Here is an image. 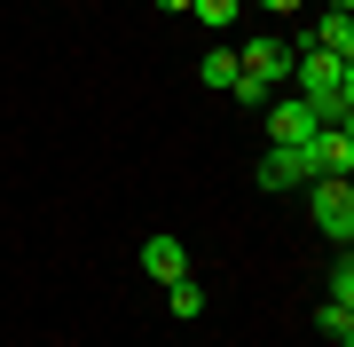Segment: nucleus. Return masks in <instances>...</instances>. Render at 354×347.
Instances as JSON below:
<instances>
[{"mask_svg": "<svg viewBox=\"0 0 354 347\" xmlns=\"http://www.w3.org/2000/svg\"><path fill=\"white\" fill-rule=\"evenodd\" d=\"M142 269H150L158 284L189 276V244H181V237H150V244H142Z\"/></svg>", "mask_w": 354, "mask_h": 347, "instance_id": "39448f33", "label": "nucleus"}, {"mask_svg": "<svg viewBox=\"0 0 354 347\" xmlns=\"http://www.w3.org/2000/svg\"><path fill=\"white\" fill-rule=\"evenodd\" d=\"M197 79H205V87H213V95H228V87H236V79H244V55H236V48H213V55H205V64H197Z\"/></svg>", "mask_w": 354, "mask_h": 347, "instance_id": "423d86ee", "label": "nucleus"}, {"mask_svg": "<svg viewBox=\"0 0 354 347\" xmlns=\"http://www.w3.org/2000/svg\"><path fill=\"white\" fill-rule=\"evenodd\" d=\"M260 190H299V181H315V142H268L260 158Z\"/></svg>", "mask_w": 354, "mask_h": 347, "instance_id": "f03ea898", "label": "nucleus"}, {"mask_svg": "<svg viewBox=\"0 0 354 347\" xmlns=\"http://www.w3.org/2000/svg\"><path fill=\"white\" fill-rule=\"evenodd\" d=\"M307 206H315V237H330V244L346 253V244H354V181H346V174H323Z\"/></svg>", "mask_w": 354, "mask_h": 347, "instance_id": "f257e3e1", "label": "nucleus"}, {"mask_svg": "<svg viewBox=\"0 0 354 347\" xmlns=\"http://www.w3.org/2000/svg\"><path fill=\"white\" fill-rule=\"evenodd\" d=\"M228 95H236L244 111H268V103H276V87H268V79H252V71H244V79H236V87H228Z\"/></svg>", "mask_w": 354, "mask_h": 347, "instance_id": "f8f14e48", "label": "nucleus"}, {"mask_svg": "<svg viewBox=\"0 0 354 347\" xmlns=\"http://www.w3.org/2000/svg\"><path fill=\"white\" fill-rule=\"evenodd\" d=\"M330 127H339V134L354 142V103H339V118H330Z\"/></svg>", "mask_w": 354, "mask_h": 347, "instance_id": "4468645a", "label": "nucleus"}, {"mask_svg": "<svg viewBox=\"0 0 354 347\" xmlns=\"http://www.w3.org/2000/svg\"><path fill=\"white\" fill-rule=\"evenodd\" d=\"M323 134V118L299 103V95H276V103H268V142H315Z\"/></svg>", "mask_w": 354, "mask_h": 347, "instance_id": "20e7f679", "label": "nucleus"}, {"mask_svg": "<svg viewBox=\"0 0 354 347\" xmlns=\"http://www.w3.org/2000/svg\"><path fill=\"white\" fill-rule=\"evenodd\" d=\"M165 308H174L181 323H197V316H205V292H197V276H174V284H165Z\"/></svg>", "mask_w": 354, "mask_h": 347, "instance_id": "1a4fd4ad", "label": "nucleus"}, {"mask_svg": "<svg viewBox=\"0 0 354 347\" xmlns=\"http://www.w3.org/2000/svg\"><path fill=\"white\" fill-rule=\"evenodd\" d=\"M346 166H354V142H346L339 127H323V134H315V181H323V174H346Z\"/></svg>", "mask_w": 354, "mask_h": 347, "instance_id": "6e6552de", "label": "nucleus"}, {"mask_svg": "<svg viewBox=\"0 0 354 347\" xmlns=\"http://www.w3.org/2000/svg\"><path fill=\"white\" fill-rule=\"evenodd\" d=\"M346 181H354V166H346Z\"/></svg>", "mask_w": 354, "mask_h": 347, "instance_id": "aec40b11", "label": "nucleus"}, {"mask_svg": "<svg viewBox=\"0 0 354 347\" xmlns=\"http://www.w3.org/2000/svg\"><path fill=\"white\" fill-rule=\"evenodd\" d=\"M346 323H354V300H346Z\"/></svg>", "mask_w": 354, "mask_h": 347, "instance_id": "6ab92c4d", "label": "nucleus"}, {"mask_svg": "<svg viewBox=\"0 0 354 347\" xmlns=\"http://www.w3.org/2000/svg\"><path fill=\"white\" fill-rule=\"evenodd\" d=\"M260 8H276V16H291V8H299V0H260Z\"/></svg>", "mask_w": 354, "mask_h": 347, "instance_id": "f3484780", "label": "nucleus"}, {"mask_svg": "<svg viewBox=\"0 0 354 347\" xmlns=\"http://www.w3.org/2000/svg\"><path fill=\"white\" fill-rule=\"evenodd\" d=\"M339 103H354V64H346V79H339Z\"/></svg>", "mask_w": 354, "mask_h": 347, "instance_id": "2eb2a0df", "label": "nucleus"}, {"mask_svg": "<svg viewBox=\"0 0 354 347\" xmlns=\"http://www.w3.org/2000/svg\"><path fill=\"white\" fill-rule=\"evenodd\" d=\"M236 55H244V71H252V79L283 87V79H291V64H299V39H283V32H260L252 48H236Z\"/></svg>", "mask_w": 354, "mask_h": 347, "instance_id": "7ed1b4c3", "label": "nucleus"}, {"mask_svg": "<svg viewBox=\"0 0 354 347\" xmlns=\"http://www.w3.org/2000/svg\"><path fill=\"white\" fill-rule=\"evenodd\" d=\"M236 8H244V0H189V16H197L205 32H228V24H236Z\"/></svg>", "mask_w": 354, "mask_h": 347, "instance_id": "9b49d317", "label": "nucleus"}, {"mask_svg": "<svg viewBox=\"0 0 354 347\" xmlns=\"http://www.w3.org/2000/svg\"><path fill=\"white\" fill-rule=\"evenodd\" d=\"M323 8H330V16H354V0H323Z\"/></svg>", "mask_w": 354, "mask_h": 347, "instance_id": "a211bd4d", "label": "nucleus"}, {"mask_svg": "<svg viewBox=\"0 0 354 347\" xmlns=\"http://www.w3.org/2000/svg\"><path fill=\"white\" fill-rule=\"evenodd\" d=\"M330 300H339V308L354 300V253H339V269H330Z\"/></svg>", "mask_w": 354, "mask_h": 347, "instance_id": "ddd939ff", "label": "nucleus"}, {"mask_svg": "<svg viewBox=\"0 0 354 347\" xmlns=\"http://www.w3.org/2000/svg\"><path fill=\"white\" fill-rule=\"evenodd\" d=\"M315 332H323V339H339V347H354V323H346L339 300H315Z\"/></svg>", "mask_w": 354, "mask_h": 347, "instance_id": "9d476101", "label": "nucleus"}, {"mask_svg": "<svg viewBox=\"0 0 354 347\" xmlns=\"http://www.w3.org/2000/svg\"><path fill=\"white\" fill-rule=\"evenodd\" d=\"M315 48H330V55H339V64H354V16H315Z\"/></svg>", "mask_w": 354, "mask_h": 347, "instance_id": "0eeeda50", "label": "nucleus"}, {"mask_svg": "<svg viewBox=\"0 0 354 347\" xmlns=\"http://www.w3.org/2000/svg\"><path fill=\"white\" fill-rule=\"evenodd\" d=\"M158 8H165V16H189V0H158Z\"/></svg>", "mask_w": 354, "mask_h": 347, "instance_id": "dca6fc26", "label": "nucleus"}]
</instances>
